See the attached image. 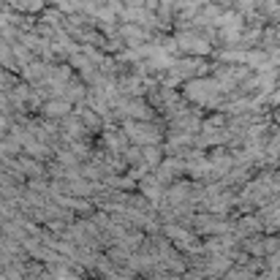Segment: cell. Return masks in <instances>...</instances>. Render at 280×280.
Segmentation results:
<instances>
[{"label": "cell", "instance_id": "obj_1", "mask_svg": "<svg viewBox=\"0 0 280 280\" xmlns=\"http://www.w3.org/2000/svg\"><path fill=\"white\" fill-rule=\"evenodd\" d=\"M19 11H38L44 6V0H11Z\"/></svg>", "mask_w": 280, "mask_h": 280}]
</instances>
